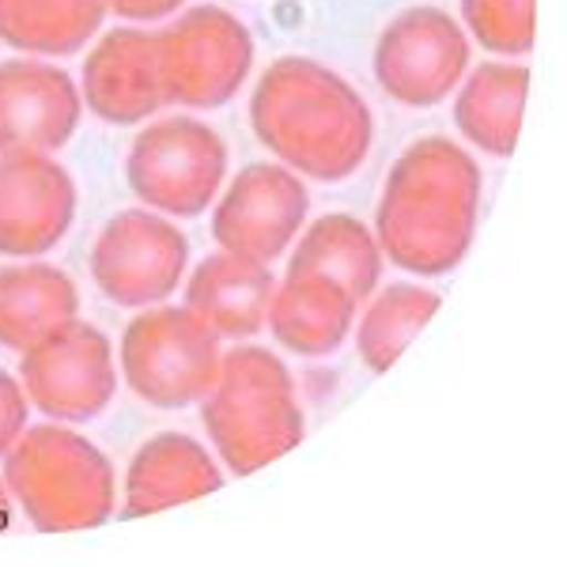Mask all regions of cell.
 Returning a JSON list of instances; mask_svg holds the SVG:
<instances>
[{"mask_svg": "<svg viewBox=\"0 0 567 567\" xmlns=\"http://www.w3.org/2000/svg\"><path fill=\"white\" fill-rule=\"evenodd\" d=\"M27 427H31V401L23 393V382L0 368V458L12 451Z\"/></svg>", "mask_w": 567, "mask_h": 567, "instance_id": "cb8c5ba5", "label": "cell"}, {"mask_svg": "<svg viewBox=\"0 0 567 567\" xmlns=\"http://www.w3.org/2000/svg\"><path fill=\"white\" fill-rule=\"evenodd\" d=\"M224 344L189 307H144L122 333V374L155 409L200 405L219 379Z\"/></svg>", "mask_w": 567, "mask_h": 567, "instance_id": "5b68a950", "label": "cell"}, {"mask_svg": "<svg viewBox=\"0 0 567 567\" xmlns=\"http://www.w3.org/2000/svg\"><path fill=\"white\" fill-rule=\"evenodd\" d=\"M355 307L360 303L349 291L322 272H284L265 326L272 329L280 349L318 360L344 344L355 322Z\"/></svg>", "mask_w": 567, "mask_h": 567, "instance_id": "e0dca14e", "label": "cell"}, {"mask_svg": "<svg viewBox=\"0 0 567 567\" xmlns=\"http://www.w3.org/2000/svg\"><path fill=\"white\" fill-rule=\"evenodd\" d=\"M80 99L110 125L148 122L167 106L159 84L155 34L141 27H114L91 45L80 72Z\"/></svg>", "mask_w": 567, "mask_h": 567, "instance_id": "5bb4252c", "label": "cell"}, {"mask_svg": "<svg viewBox=\"0 0 567 567\" xmlns=\"http://www.w3.org/2000/svg\"><path fill=\"white\" fill-rule=\"evenodd\" d=\"M130 189L152 213L194 219L213 208L227 178V144L208 122L171 114L136 133L125 159Z\"/></svg>", "mask_w": 567, "mask_h": 567, "instance_id": "8992f818", "label": "cell"}, {"mask_svg": "<svg viewBox=\"0 0 567 567\" xmlns=\"http://www.w3.org/2000/svg\"><path fill=\"white\" fill-rule=\"evenodd\" d=\"M277 277L269 265L239 258V254H208L186 280V307L219 341L258 337L269 318Z\"/></svg>", "mask_w": 567, "mask_h": 567, "instance_id": "9a60e30c", "label": "cell"}, {"mask_svg": "<svg viewBox=\"0 0 567 567\" xmlns=\"http://www.w3.org/2000/svg\"><path fill=\"white\" fill-rule=\"evenodd\" d=\"M189 265V239L152 208L117 213L91 246V277L117 307H155L178 291Z\"/></svg>", "mask_w": 567, "mask_h": 567, "instance_id": "9c48e42d", "label": "cell"}, {"mask_svg": "<svg viewBox=\"0 0 567 567\" xmlns=\"http://www.w3.org/2000/svg\"><path fill=\"white\" fill-rule=\"evenodd\" d=\"M106 16H117L125 23H152V20H167L175 16L186 0H103Z\"/></svg>", "mask_w": 567, "mask_h": 567, "instance_id": "d4e9b609", "label": "cell"}, {"mask_svg": "<svg viewBox=\"0 0 567 567\" xmlns=\"http://www.w3.org/2000/svg\"><path fill=\"white\" fill-rule=\"evenodd\" d=\"M200 424L219 462L239 477L284 458L307 435L291 371L280 355L258 344H235L224 352L216 386L200 401Z\"/></svg>", "mask_w": 567, "mask_h": 567, "instance_id": "3957f363", "label": "cell"}, {"mask_svg": "<svg viewBox=\"0 0 567 567\" xmlns=\"http://www.w3.org/2000/svg\"><path fill=\"white\" fill-rule=\"evenodd\" d=\"M529 95V69L515 61H484L462 76L454 99V125L473 148L507 159L518 148Z\"/></svg>", "mask_w": 567, "mask_h": 567, "instance_id": "ac0fdd59", "label": "cell"}, {"mask_svg": "<svg viewBox=\"0 0 567 567\" xmlns=\"http://www.w3.org/2000/svg\"><path fill=\"white\" fill-rule=\"evenodd\" d=\"M163 99L189 110L231 103L254 69V34L219 4L186 8L155 31Z\"/></svg>", "mask_w": 567, "mask_h": 567, "instance_id": "52a82bcc", "label": "cell"}, {"mask_svg": "<svg viewBox=\"0 0 567 567\" xmlns=\"http://www.w3.org/2000/svg\"><path fill=\"white\" fill-rule=\"evenodd\" d=\"M470 69V39L451 12L416 4L393 16L374 42V80L401 106H435L458 91Z\"/></svg>", "mask_w": 567, "mask_h": 567, "instance_id": "30bf717a", "label": "cell"}, {"mask_svg": "<svg viewBox=\"0 0 567 567\" xmlns=\"http://www.w3.org/2000/svg\"><path fill=\"white\" fill-rule=\"evenodd\" d=\"M76 219V182L53 155H0V254L39 258Z\"/></svg>", "mask_w": 567, "mask_h": 567, "instance_id": "4fadbf2b", "label": "cell"}, {"mask_svg": "<svg viewBox=\"0 0 567 567\" xmlns=\"http://www.w3.org/2000/svg\"><path fill=\"white\" fill-rule=\"evenodd\" d=\"M462 23L488 53L526 58L537 39V0H462Z\"/></svg>", "mask_w": 567, "mask_h": 567, "instance_id": "603a6c76", "label": "cell"}, {"mask_svg": "<svg viewBox=\"0 0 567 567\" xmlns=\"http://www.w3.org/2000/svg\"><path fill=\"white\" fill-rule=\"evenodd\" d=\"M4 484L42 534L103 526L117 511L114 462L69 424H31L4 454Z\"/></svg>", "mask_w": 567, "mask_h": 567, "instance_id": "277c9868", "label": "cell"}, {"mask_svg": "<svg viewBox=\"0 0 567 567\" xmlns=\"http://www.w3.org/2000/svg\"><path fill=\"white\" fill-rule=\"evenodd\" d=\"M439 296L424 284L401 280L382 291H371L368 310L355 326V349L363 368L382 374L401 360V352L413 344V337L435 318Z\"/></svg>", "mask_w": 567, "mask_h": 567, "instance_id": "7402d4cb", "label": "cell"}, {"mask_svg": "<svg viewBox=\"0 0 567 567\" xmlns=\"http://www.w3.org/2000/svg\"><path fill=\"white\" fill-rule=\"evenodd\" d=\"M84 114L76 80L50 61H0V155H53Z\"/></svg>", "mask_w": 567, "mask_h": 567, "instance_id": "7c38bea8", "label": "cell"}, {"mask_svg": "<svg viewBox=\"0 0 567 567\" xmlns=\"http://www.w3.org/2000/svg\"><path fill=\"white\" fill-rule=\"evenodd\" d=\"M250 125L284 167L310 182L352 178L374 141L360 91L310 58H280L261 72Z\"/></svg>", "mask_w": 567, "mask_h": 567, "instance_id": "7a4b0ae2", "label": "cell"}, {"mask_svg": "<svg viewBox=\"0 0 567 567\" xmlns=\"http://www.w3.org/2000/svg\"><path fill=\"white\" fill-rule=\"evenodd\" d=\"M20 382L27 401L45 420L87 424L117 393L114 349L103 329L72 318L23 352Z\"/></svg>", "mask_w": 567, "mask_h": 567, "instance_id": "ba28073f", "label": "cell"}, {"mask_svg": "<svg viewBox=\"0 0 567 567\" xmlns=\"http://www.w3.org/2000/svg\"><path fill=\"white\" fill-rule=\"evenodd\" d=\"M288 272H322L337 280L355 303H368L382 277V250L379 239L363 219L349 213H329L299 231L291 243Z\"/></svg>", "mask_w": 567, "mask_h": 567, "instance_id": "ffe728a7", "label": "cell"}, {"mask_svg": "<svg viewBox=\"0 0 567 567\" xmlns=\"http://www.w3.org/2000/svg\"><path fill=\"white\" fill-rule=\"evenodd\" d=\"M103 0H0V42L31 58H69L103 31Z\"/></svg>", "mask_w": 567, "mask_h": 567, "instance_id": "44dd1931", "label": "cell"}, {"mask_svg": "<svg viewBox=\"0 0 567 567\" xmlns=\"http://www.w3.org/2000/svg\"><path fill=\"white\" fill-rule=\"evenodd\" d=\"M219 484H224V473L197 439L182 432H159L136 446L130 470H125L122 515H155V511L208 496Z\"/></svg>", "mask_w": 567, "mask_h": 567, "instance_id": "2e32d148", "label": "cell"}, {"mask_svg": "<svg viewBox=\"0 0 567 567\" xmlns=\"http://www.w3.org/2000/svg\"><path fill=\"white\" fill-rule=\"evenodd\" d=\"M12 496H8V484H4V477H0V534H4L8 526H12Z\"/></svg>", "mask_w": 567, "mask_h": 567, "instance_id": "484cf974", "label": "cell"}, {"mask_svg": "<svg viewBox=\"0 0 567 567\" xmlns=\"http://www.w3.org/2000/svg\"><path fill=\"white\" fill-rule=\"evenodd\" d=\"M481 167L462 144L424 136L393 159L374 239L382 258L413 277H446L465 261L481 216Z\"/></svg>", "mask_w": 567, "mask_h": 567, "instance_id": "6da1fadb", "label": "cell"}, {"mask_svg": "<svg viewBox=\"0 0 567 567\" xmlns=\"http://www.w3.org/2000/svg\"><path fill=\"white\" fill-rule=\"evenodd\" d=\"M80 315V291L65 269L45 261L0 269V344L27 352Z\"/></svg>", "mask_w": 567, "mask_h": 567, "instance_id": "d6986e66", "label": "cell"}, {"mask_svg": "<svg viewBox=\"0 0 567 567\" xmlns=\"http://www.w3.org/2000/svg\"><path fill=\"white\" fill-rule=\"evenodd\" d=\"M310 213L307 182L284 163H250L227 182L213 208L219 250L250 261H277L299 239Z\"/></svg>", "mask_w": 567, "mask_h": 567, "instance_id": "8fae6325", "label": "cell"}]
</instances>
